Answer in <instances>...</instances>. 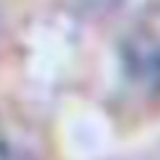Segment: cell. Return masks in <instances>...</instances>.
<instances>
[{
    "mask_svg": "<svg viewBox=\"0 0 160 160\" xmlns=\"http://www.w3.org/2000/svg\"><path fill=\"white\" fill-rule=\"evenodd\" d=\"M0 160H5V145H3V134H0Z\"/></svg>",
    "mask_w": 160,
    "mask_h": 160,
    "instance_id": "6da1fadb",
    "label": "cell"
}]
</instances>
